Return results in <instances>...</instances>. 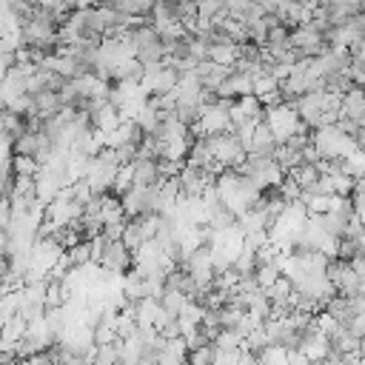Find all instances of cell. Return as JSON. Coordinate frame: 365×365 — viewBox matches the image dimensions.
<instances>
[{"mask_svg": "<svg viewBox=\"0 0 365 365\" xmlns=\"http://www.w3.org/2000/svg\"><path fill=\"white\" fill-rule=\"evenodd\" d=\"M134 262H137L134 251H131L120 237L106 242V251H103V257H100V265H103V268H108V271H114V274H125L128 268H134Z\"/></svg>", "mask_w": 365, "mask_h": 365, "instance_id": "1", "label": "cell"}, {"mask_svg": "<svg viewBox=\"0 0 365 365\" xmlns=\"http://www.w3.org/2000/svg\"><path fill=\"white\" fill-rule=\"evenodd\" d=\"M131 165H134V185H157L165 180L160 160H154V157H137Z\"/></svg>", "mask_w": 365, "mask_h": 365, "instance_id": "2", "label": "cell"}, {"mask_svg": "<svg viewBox=\"0 0 365 365\" xmlns=\"http://www.w3.org/2000/svg\"><path fill=\"white\" fill-rule=\"evenodd\" d=\"M205 57H211L220 66H234L240 57V43L237 40H217L205 48Z\"/></svg>", "mask_w": 365, "mask_h": 365, "instance_id": "3", "label": "cell"}, {"mask_svg": "<svg viewBox=\"0 0 365 365\" xmlns=\"http://www.w3.org/2000/svg\"><path fill=\"white\" fill-rule=\"evenodd\" d=\"M254 274H257V282H259L262 288H268V285H274V282L282 277V268H279L277 262H259Z\"/></svg>", "mask_w": 365, "mask_h": 365, "instance_id": "4", "label": "cell"}, {"mask_svg": "<svg viewBox=\"0 0 365 365\" xmlns=\"http://www.w3.org/2000/svg\"><path fill=\"white\" fill-rule=\"evenodd\" d=\"M222 11H228L222 0H197V14H200L202 23H211V20L220 17Z\"/></svg>", "mask_w": 365, "mask_h": 365, "instance_id": "5", "label": "cell"}, {"mask_svg": "<svg viewBox=\"0 0 365 365\" xmlns=\"http://www.w3.org/2000/svg\"><path fill=\"white\" fill-rule=\"evenodd\" d=\"M234 265L242 271V274H254L257 271V265H259V257H257V248H248V245H242V251L237 254V259H234Z\"/></svg>", "mask_w": 365, "mask_h": 365, "instance_id": "6", "label": "cell"}, {"mask_svg": "<svg viewBox=\"0 0 365 365\" xmlns=\"http://www.w3.org/2000/svg\"><path fill=\"white\" fill-rule=\"evenodd\" d=\"M279 88V80L277 77H271V74H259V77H254V94L257 97H265V94H271V91H277Z\"/></svg>", "mask_w": 365, "mask_h": 365, "instance_id": "7", "label": "cell"}, {"mask_svg": "<svg viewBox=\"0 0 365 365\" xmlns=\"http://www.w3.org/2000/svg\"><path fill=\"white\" fill-rule=\"evenodd\" d=\"M188 359L197 362V365H202V362H214V359H217V345H214V339L205 342V345H200V348H194V351L188 354Z\"/></svg>", "mask_w": 365, "mask_h": 365, "instance_id": "8", "label": "cell"}, {"mask_svg": "<svg viewBox=\"0 0 365 365\" xmlns=\"http://www.w3.org/2000/svg\"><path fill=\"white\" fill-rule=\"evenodd\" d=\"M354 140H356V148H362V151H365V125L356 131V137H354Z\"/></svg>", "mask_w": 365, "mask_h": 365, "instance_id": "9", "label": "cell"}, {"mask_svg": "<svg viewBox=\"0 0 365 365\" xmlns=\"http://www.w3.org/2000/svg\"><path fill=\"white\" fill-rule=\"evenodd\" d=\"M359 220H362V222H365V214H362V217H359Z\"/></svg>", "mask_w": 365, "mask_h": 365, "instance_id": "10", "label": "cell"}]
</instances>
